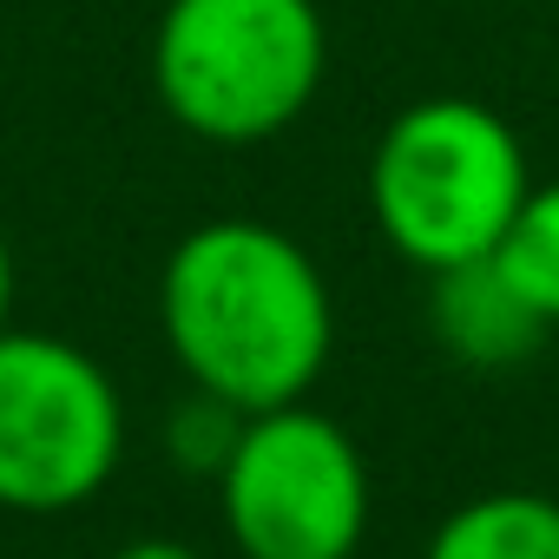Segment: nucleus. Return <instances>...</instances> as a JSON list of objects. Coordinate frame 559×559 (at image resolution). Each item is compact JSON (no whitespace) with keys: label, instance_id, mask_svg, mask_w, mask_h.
<instances>
[{"label":"nucleus","instance_id":"f257e3e1","mask_svg":"<svg viewBox=\"0 0 559 559\" xmlns=\"http://www.w3.org/2000/svg\"><path fill=\"white\" fill-rule=\"evenodd\" d=\"M158 330L191 389L263 415L317 389L336 343V310L317 257L290 230L211 217L165 257Z\"/></svg>","mask_w":559,"mask_h":559},{"label":"nucleus","instance_id":"f03ea898","mask_svg":"<svg viewBox=\"0 0 559 559\" xmlns=\"http://www.w3.org/2000/svg\"><path fill=\"white\" fill-rule=\"evenodd\" d=\"M317 0H171L152 34L158 106L204 145H263L323 86Z\"/></svg>","mask_w":559,"mask_h":559},{"label":"nucleus","instance_id":"7ed1b4c3","mask_svg":"<svg viewBox=\"0 0 559 559\" xmlns=\"http://www.w3.org/2000/svg\"><path fill=\"white\" fill-rule=\"evenodd\" d=\"M526 191L520 132L493 106L454 93L395 112L369 158V211L382 237L428 276L493 257Z\"/></svg>","mask_w":559,"mask_h":559},{"label":"nucleus","instance_id":"20e7f679","mask_svg":"<svg viewBox=\"0 0 559 559\" xmlns=\"http://www.w3.org/2000/svg\"><path fill=\"white\" fill-rule=\"evenodd\" d=\"M217 500L243 559H356L369 533L362 448L310 402L243 415Z\"/></svg>","mask_w":559,"mask_h":559},{"label":"nucleus","instance_id":"39448f33","mask_svg":"<svg viewBox=\"0 0 559 559\" xmlns=\"http://www.w3.org/2000/svg\"><path fill=\"white\" fill-rule=\"evenodd\" d=\"M126 454L112 376L60 336L0 330V507L67 513L93 500Z\"/></svg>","mask_w":559,"mask_h":559},{"label":"nucleus","instance_id":"423d86ee","mask_svg":"<svg viewBox=\"0 0 559 559\" xmlns=\"http://www.w3.org/2000/svg\"><path fill=\"white\" fill-rule=\"evenodd\" d=\"M428 317H435L441 349H448L461 369H480V376L520 369L526 356H539V343H546V330H552V323L513 290V276H507L493 257L435 270Z\"/></svg>","mask_w":559,"mask_h":559},{"label":"nucleus","instance_id":"0eeeda50","mask_svg":"<svg viewBox=\"0 0 559 559\" xmlns=\"http://www.w3.org/2000/svg\"><path fill=\"white\" fill-rule=\"evenodd\" d=\"M421 559H559V500L552 493H480L454 507Z\"/></svg>","mask_w":559,"mask_h":559},{"label":"nucleus","instance_id":"6e6552de","mask_svg":"<svg viewBox=\"0 0 559 559\" xmlns=\"http://www.w3.org/2000/svg\"><path fill=\"white\" fill-rule=\"evenodd\" d=\"M493 263L513 276V290L546 317L559 323V178L552 185H533L507 224V237L493 243Z\"/></svg>","mask_w":559,"mask_h":559},{"label":"nucleus","instance_id":"1a4fd4ad","mask_svg":"<svg viewBox=\"0 0 559 559\" xmlns=\"http://www.w3.org/2000/svg\"><path fill=\"white\" fill-rule=\"evenodd\" d=\"M237 435H243V408H230V402H217V395H204V389H191V395L171 408V428H165L171 461H178L185 474H204V480L224 474Z\"/></svg>","mask_w":559,"mask_h":559},{"label":"nucleus","instance_id":"9d476101","mask_svg":"<svg viewBox=\"0 0 559 559\" xmlns=\"http://www.w3.org/2000/svg\"><path fill=\"white\" fill-rule=\"evenodd\" d=\"M112 559H198V552L178 546V539H132V546H119Z\"/></svg>","mask_w":559,"mask_h":559},{"label":"nucleus","instance_id":"9b49d317","mask_svg":"<svg viewBox=\"0 0 559 559\" xmlns=\"http://www.w3.org/2000/svg\"><path fill=\"white\" fill-rule=\"evenodd\" d=\"M8 310H14V250L0 237V330H8Z\"/></svg>","mask_w":559,"mask_h":559}]
</instances>
